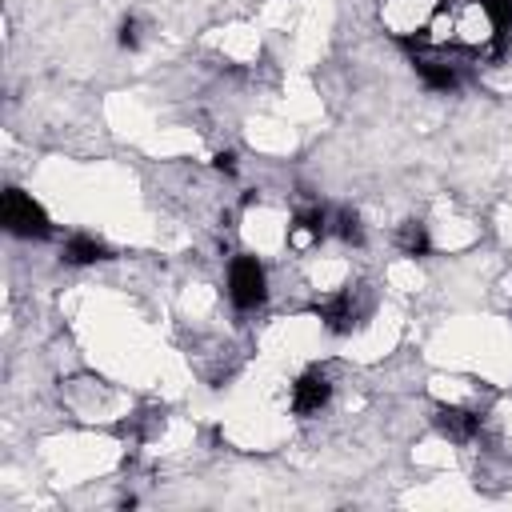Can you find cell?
<instances>
[{
  "mask_svg": "<svg viewBox=\"0 0 512 512\" xmlns=\"http://www.w3.org/2000/svg\"><path fill=\"white\" fill-rule=\"evenodd\" d=\"M440 428H444V436H452V440H468V436H476L480 416L468 412V408L448 404V408H440Z\"/></svg>",
  "mask_w": 512,
  "mask_h": 512,
  "instance_id": "5b68a950",
  "label": "cell"
},
{
  "mask_svg": "<svg viewBox=\"0 0 512 512\" xmlns=\"http://www.w3.org/2000/svg\"><path fill=\"white\" fill-rule=\"evenodd\" d=\"M328 396H332L328 376H324L320 368H308V372L296 376V384H292V412L312 416V412H320V408L328 404Z\"/></svg>",
  "mask_w": 512,
  "mask_h": 512,
  "instance_id": "277c9868",
  "label": "cell"
},
{
  "mask_svg": "<svg viewBox=\"0 0 512 512\" xmlns=\"http://www.w3.org/2000/svg\"><path fill=\"white\" fill-rule=\"evenodd\" d=\"M436 12H440V0H384L380 4L384 28L392 36H400V40L428 32V24L436 20Z\"/></svg>",
  "mask_w": 512,
  "mask_h": 512,
  "instance_id": "6da1fadb",
  "label": "cell"
},
{
  "mask_svg": "<svg viewBox=\"0 0 512 512\" xmlns=\"http://www.w3.org/2000/svg\"><path fill=\"white\" fill-rule=\"evenodd\" d=\"M0 212H4L8 232H16V236H44V232H48V216H44L40 204H36L28 192H20V188H8V192H4Z\"/></svg>",
  "mask_w": 512,
  "mask_h": 512,
  "instance_id": "3957f363",
  "label": "cell"
},
{
  "mask_svg": "<svg viewBox=\"0 0 512 512\" xmlns=\"http://www.w3.org/2000/svg\"><path fill=\"white\" fill-rule=\"evenodd\" d=\"M228 296L236 308H256L264 304L268 296V280H264V268L256 256H236L228 264Z\"/></svg>",
  "mask_w": 512,
  "mask_h": 512,
  "instance_id": "7a4b0ae2",
  "label": "cell"
},
{
  "mask_svg": "<svg viewBox=\"0 0 512 512\" xmlns=\"http://www.w3.org/2000/svg\"><path fill=\"white\" fill-rule=\"evenodd\" d=\"M64 256H68V260H76V264H92V260H100V256H104V244H100V240H92V236H76V240H68Z\"/></svg>",
  "mask_w": 512,
  "mask_h": 512,
  "instance_id": "8992f818",
  "label": "cell"
}]
</instances>
